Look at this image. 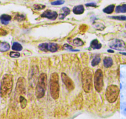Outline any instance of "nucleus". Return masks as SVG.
<instances>
[{"instance_id": "nucleus-3", "label": "nucleus", "mask_w": 126, "mask_h": 119, "mask_svg": "<svg viewBox=\"0 0 126 119\" xmlns=\"http://www.w3.org/2000/svg\"><path fill=\"white\" fill-rule=\"evenodd\" d=\"M59 75L57 73H53L51 75L49 78V91L52 98L56 100L59 97Z\"/></svg>"}, {"instance_id": "nucleus-27", "label": "nucleus", "mask_w": 126, "mask_h": 119, "mask_svg": "<svg viewBox=\"0 0 126 119\" xmlns=\"http://www.w3.org/2000/svg\"><path fill=\"white\" fill-rule=\"evenodd\" d=\"M110 18L113 19H116V20H126V16H112L110 17Z\"/></svg>"}, {"instance_id": "nucleus-8", "label": "nucleus", "mask_w": 126, "mask_h": 119, "mask_svg": "<svg viewBox=\"0 0 126 119\" xmlns=\"http://www.w3.org/2000/svg\"><path fill=\"white\" fill-rule=\"evenodd\" d=\"M38 48L40 50L43 52H56L58 51L59 46L54 43H43L38 45Z\"/></svg>"}, {"instance_id": "nucleus-32", "label": "nucleus", "mask_w": 126, "mask_h": 119, "mask_svg": "<svg viewBox=\"0 0 126 119\" xmlns=\"http://www.w3.org/2000/svg\"><path fill=\"white\" fill-rule=\"evenodd\" d=\"M86 6H91V7H96V4L95 3H88V4H86Z\"/></svg>"}, {"instance_id": "nucleus-7", "label": "nucleus", "mask_w": 126, "mask_h": 119, "mask_svg": "<svg viewBox=\"0 0 126 119\" xmlns=\"http://www.w3.org/2000/svg\"><path fill=\"white\" fill-rule=\"evenodd\" d=\"M110 48L114 50H117L119 51H124L126 50V45L125 42L122 40L114 39L109 43Z\"/></svg>"}, {"instance_id": "nucleus-19", "label": "nucleus", "mask_w": 126, "mask_h": 119, "mask_svg": "<svg viewBox=\"0 0 126 119\" xmlns=\"http://www.w3.org/2000/svg\"><path fill=\"white\" fill-rule=\"evenodd\" d=\"M114 8H115V6L114 4H111V5L108 6L106 7L105 8L103 9V12L106 14H111L112 13V12L114 11Z\"/></svg>"}, {"instance_id": "nucleus-18", "label": "nucleus", "mask_w": 126, "mask_h": 119, "mask_svg": "<svg viewBox=\"0 0 126 119\" xmlns=\"http://www.w3.org/2000/svg\"><path fill=\"white\" fill-rule=\"evenodd\" d=\"M116 13H126V4L122 5L117 6L116 8Z\"/></svg>"}, {"instance_id": "nucleus-24", "label": "nucleus", "mask_w": 126, "mask_h": 119, "mask_svg": "<svg viewBox=\"0 0 126 119\" xmlns=\"http://www.w3.org/2000/svg\"><path fill=\"white\" fill-rule=\"evenodd\" d=\"M45 5H43V4H35L33 5V9H35V11H40L42 9H45Z\"/></svg>"}, {"instance_id": "nucleus-21", "label": "nucleus", "mask_w": 126, "mask_h": 119, "mask_svg": "<svg viewBox=\"0 0 126 119\" xmlns=\"http://www.w3.org/2000/svg\"><path fill=\"white\" fill-rule=\"evenodd\" d=\"M12 49L14 51H16V52L21 51L22 50V46L21 45L20 43H18V42H14V43H13Z\"/></svg>"}, {"instance_id": "nucleus-6", "label": "nucleus", "mask_w": 126, "mask_h": 119, "mask_svg": "<svg viewBox=\"0 0 126 119\" xmlns=\"http://www.w3.org/2000/svg\"><path fill=\"white\" fill-rule=\"evenodd\" d=\"M103 73L102 70L98 69L94 75V86L98 93H100L103 87Z\"/></svg>"}, {"instance_id": "nucleus-14", "label": "nucleus", "mask_w": 126, "mask_h": 119, "mask_svg": "<svg viewBox=\"0 0 126 119\" xmlns=\"http://www.w3.org/2000/svg\"><path fill=\"white\" fill-rule=\"evenodd\" d=\"M84 7L83 5H78L73 8V13L77 15H80L84 13Z\"/></svg>"}, {"instance_id": "nucleus-30", "label": "nucleus", "mask_w": 126, "mask_h": 119, "mask_svg": "<svg viewBox=\"0 0 126 119\" xmlns=\"http://www.w3.org/2000/svg\"><path fill=\"white\" fill-rule=\"evenodd\" d=\"M121 109H122V112L123 114L126 116V103H124L122 104V106H121Z\"/></svg>"}, {"instance_id": "nucleus-25", "label": "nucleus", "mask_w": 126, "mask_h": 119, "mask_svg": "<svg viewBox=\"0 0 126 119\" xmlns=\"http://www.w3.org/2000/svg\"><path fill=\"white\" fill-rule=\"evenodd\" d=\"M63 48L66 50H69L71 51V52H77V51H79V50H75L72 48V46H71L70 45L68 44H64L63 46Z\"/></svg>"}, {"instance_id": "nucleus-34", "label": "nucleus", "mask_w": 126, "mask_h": 119, "mask_svg": "<svg viewBox=\"0 0 126 119\" xmlns=\"http://www.w3.org/2000/svg\"><path fill=\"white\" fill-rule=\"evenodd\" d=\"M122 55H126V53H121Z\"/></svg>"}, {"instance_id": "nucleus-31", "label": "nucleus", "mask_w": 126, "mask_h": 119, "mask_svg": "<svg viewBox=\"0 0 126 119\" xmlns=\"http://www.w3.org/2000/svg\"><path fill=\"white\" fill-rule=\"evenodd\" d=\"M7 34H8V32L6 31L5 29H3L2 28H0V36H6Z\"/></svg>"}, {"instance_id": "nucleus-11", "label": "nucleus", "mask_w": 126, "mask_h": 119, "mask_svg": "<svg viewBox=\"0 0 126 119\" xmlns=\"http://www.w3.org/2000/svg\"><path fill=\"white\" fill-rule=\"evenodd\" d=\"M41 17L42 18H47V19H49V20H54L58 17V14L56 11H53L50 10V9H48V10L43 12V13H42Z\"/></svg>"}, {"instance_id": "nucleus-26", "label": "nucleus", "mask_w": 126, "mask_h": 119, "mask_svg": "<svg viewBox=\"0 0 126 119\" xmlns=\"http://www.w3.org/2000/svg\"><path fill=\"white\" fill-rule=\"evenodd\" d=\"M14 19L16 20H18V21H22V20H24L25 19V16L24 14H17V15H16L15 18Z\"/></svg>"}, {"instance_id": "nucleus-9", "label": "nucleus", "mask_w": 126, "mask_h": 119, "mask_svg": "<svg viewBox=\"0 0 126 119\" xmlns=\"http://www.w3.org/2000/svg\"><path fill=\"white\" fill-rule=\"evenodd\" d=\"M25 81L24 78H19L17 80V82L16 84V95L22 96V94H25Z\"/></svg>"}, {"instance_id": "nucleus-4", "label": "nucleus", "mask_w": 126, "mask_h": 119, "mask_svg": "<svg viewBox=\"0 0 126 119\" xmlns=\"http://www.w3.org/2000/svg\"><path fill=\"white\" fill-rule=\"evenodd\" d=\"M47 86V75L46 73H42L38 79L35 88V96L37 99H40L45 95Z\"/></svg>"}, {"instance_id": "nucleus-15", "label": "nucleus", "mask_w": 126, "mask_h": 119, "mask_svg": "<svg viewBox=\"0 0 126 119\" xmlns=\"http://www.w3.org/2000/svg\"><path fill=\"white\" fill-rule=\"evenodd\" d=\"M101 47H102L101 44L96 39L93 40L90 43V47L93 50L100 49L101 48Z\"/></svg>"}, {"instance_id": "nucleus-28", "label": "nucleus", "mask_w": 126, "mask_h": 119, "mask_svg": "<svg viewBox=\"0 0 126 119\" xmlns=\"http://www.w3.org/2000/svg\"><path fill=\"white\" fill-rule=\"evenodd\" d=\"M9 56L11 58H19L20 56V54L16 52H11L10 53H9Z\"/></svg>"}, {"instance_id": "nucleus-20", "label": "nucleus", "mask_w": 126, "mask_h": 119, "mask_svg": "<svg viewBox=\"0 0 126 119\" xmlns=\"http://www.w3.org/2000/svg\"><path fill=\"white\" fill-rule=\"evenodd\" d=\"M19 100L20 104V105H21V107L22 109H24L26 107L27 104V100H26V99L23 96H19Z\"/></svg>"}, {"instance_id": "nucleus-1", "label": "nucleus", "mask_w": 126, "mask_h": 119, "mask_svg": "<svg viewBox=\"0 0 126 119\" xmlns=\"http://www.w3.org/2000/svg\"><path fill=\"white\" fill-rule=\"evenodd\" d=\"M13 87V76L6 74L3 76L0 86V95L1 98H6L11 93Z\"/></svg>"}, {"instance_id": "nucleus-10", "label": "nucleus", "mask_w": 126, "mask_h": 119, "mask_svg": "<svg viewBox=\"0 0 126 119\" xmlns=\"http://www.w3.org/2000/svg\"><path fill=\"white\" fill-rule=\"evenodd\" d=\"M61 79L63 83L64 84L65 86H66V89H67V90L69 91H73L74 89V82H73V81L66 73H62Z\"/></svg>"}, {"instance_id": "nucleus-12", "label": "nucleus", "mask_w": 126, "mask_h": 119, "mask_svg": "<svg viewBox=\"0 0 126 119\" xmlns=\"http://www.w3.org/2000/svg\"><path fill=\"white\" fill-rule=\"evenodd\" d=\"M71 13V10L69 9V8H67V7H64L61 9V13L59 14V19L60 20L62 19H64L67 15L70 14Z\"/></svg>"}, {"instance_id": "nucleus-17", "label": "nucleus", "mask_w": 126, "mask_h": 119, "mask_svg": "<svg viewBox=\"0 0 126 119\" xmlns=\"http://www.w3.org/2000/svg\"><path fill=\"white\" fill-rule=\"evenodd\" d=\"M10 48V45L8 42H3L0 43V52H6L8 51Z\"/></svg>"}, {"instance_id": "nucleus-29", "label": "nucleus", "mask_w": 126, "mask_h": 119, "mask_svg": "<svg viewBox=\"0 0 126 119\" xmlns=\"http://www.w3.org/2000/svg\"><path fill=\"white\" fill-rule=\"evenodd\" d=\"M64 1L63 0H57V1H53L51 3L52 5L57 6V5H61V4H64Z\"/></svg>"}, {"instance_id": "nucleus-5", "label": "nucleus", "mask_w": 126, "mask_h": 119, "mask_svg": "<svg viewBox=\"0 0 126 119\" xmlns=\"http://www.w3.org/2000/svg\"><path fill=\"white\" fill-rule=\"evenodd\" d=\"M119 94V88L117 85L112 84L108 86L106 90V98L110 103H114L117 100Z\"/></svg>"}, {"instance_id": "nucleus-35", "label": "nucleus", "mask_w": 126, "mask_h": 119, "mask_svg": "<svg viewBox=\"0 0 126 119\" xmlns=\"http://www.w3.org/2000/svg\"></svg>"}, {"instance_id": "nucleus-13", "label": "nucleus", "mask_w": 126, "mask_h": 119, "mask_svg": "<svg viewBox=\"0 0 126 119\" xmlns=\"http://www.w3.org/2000/svg\"><path fill=\"white\" fill-rule=\"evenodd\" d=\"M12 19V18L11 16L8 15V14H2L0 16V20L1 22V23L4 25H7L9 21Z\"/></svg>"}, {"instance_id": "nucleus-16", "label": "nucleus", "mask_w": 126, "mask_h": 119, "mask_svg": "<svg viewBox=\"0 0 126 119\" xmlns=\"http://www.w3.org/2000/svg\"><path fill=\"white\" fill-rule=\"evenodd\" d=\"M113 65V61L110 57H106L103 60V65L105 68H110Z\"/></svg>"}, {"instance_id": "nucleus-23", "label": "nucleus", "mask_w": 126, "mask_h": 119, "mask_svg": "<svg viewBox=\"0 0 126 119\" xmlns=\"http://www.w3.org/2000/svg\"><path fill=\"white\" fill-rule=\"evenodd\" d=\"M100 61H101V58H100V56L99 55L95 56L92 61V66H96V65H98L99 63H100Z\"/></svg>"}, {"instance_id": "nucleus-2", "label": "nucleus", "mask_w": 126, "mask_h": 119, "mask_svg": "<svg viewBox=\"0 0 126 119\" xmlns=\"http://www.w3.org/2000/svg\"><path fill=\"white\" fill-rule=\"evenodd\" d=\"M93 79V71L90 68L87 67L83 70L82 72V84L83 89L85 93L90 91L92 87Z\"/></svg>"}, {"instance_id": "nucleus-33", "label": "nucleus", "mask_w": 126, "mask_h": 119, "mask_svg": "<svg viewBox=\"0 0 126 119\" xmlns=\"http://www.w3.org/2000/svg\"><path fill=\"white\" fill-rule=\"evenodd\" d=\"M108 52H111V53H113L114 51H112V50H108Z\"/></svg>"}, {"instance_id": "nucleus-22", "label": "nucleus", "mask_w": 126, "mask_h": 119, "mask_svg": "<svg viewBox=\"0 0 126 119\" xmlns=\"http://www.w3.org/2000/svg\"><path fill=\"white\" fill-rule=\"evenodd\" d=\"M72 43H73L74 45L76 46V47H80V46L83 45V44H84L83 41L79 38H76L74 39L73 41H72Z\"/></svg>"}]
</instances>
